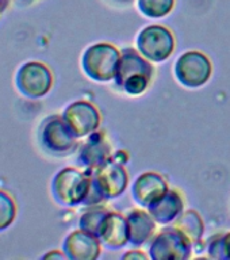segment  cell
Wrapping results in <instances>:
<instances>
[{
  "mask_svg": "<svg viewBox=\"0 0 230 260\" xmlns=\"http://www.w3.org/2000/svg\"><path fill=\"white\" fill-rule=\"evenodd\" d=\"M126 219L129 225V244L133 247H142L153 237L157 222L148 210L130 209Z\"/></svg>",
  "mask_w": 230,
  "mask_h": 260,
  "instance_id": "9a60e30c",
  "label": "cell"
},
{
  "mask_svg": "<svg viewBox=\"0 0 230 260\" xmlns=\"http://www.w3.org/2000/svg\"><path fill=\"white\" fill-rule=\"evenodd\" d=\"M121 52L107 42L93 44L81 57V68L89 79L99 83L114 80L117 76Z\"/></svg>",
  "mask_w": 230,
  "mask_h": 260,
  "instance_id": "5b68a950",
  "label": "cell"
},
{
  "mask_svg": "<svg viewBox=\"0 0 230 260\" xmlns=\"http://www.w3.org/2000/svg\"><path fill=\"white\" fill-rule=\"evenodd\" d=\"M109 209L102 205H93L89 206L88 210H85L80 215L79 219V228L83 231L88 232L92 236L99 239V233H101L102 225L105 222L106 215L109 214Z\"/></svg>",
  "mask_w": 230,
  "mask_h": 260,
  "instance_id": "ac0fdd59",
  "label": "cell"
},
{
  "mask_svg": "<svg viewBox=\"0 0 230 260\" xmlns=\"http://www.w3.org/2000/svg\"><path fill=\"white\" fill-rule=\"evenodd\" d=\"M0 2H2V0H0Z\"/></svg>",
  "mask_w": 230,
  "mask_h": 260,
  "instance_id": "83f0119b",
  "label": "cell"
},
{
  "mask_svg": "<svg viewBox=\"0 0 230 260\" xmlns=\"http://www.w3.org/2000/svg\"><path fill=\"white\" fill-rule=\"evenodd\" d=\"M16 203L7 191L0 190V232L11 226L16 218Z\"/></svg>",
  "mask_w": 230,
  "mask_h": 260,
  "instance_id": "ffe728a7",
  "label": "cell"
},
{
  "mask_svg": "<svg viewBox=\"0 0 230 260\" xmlns=\"http://www.w3.org/2000/svg\"><path fill=\"white\" fill-rule=\"evenodd\" d=\"M20 3H24V4H30L32 3V2H36V0H19Z\"/></svg>",
  "mask_w": 230,
  "mask_h": 260,
  "instance_id": "484cf974",
  "label": "cell"
},
{
  "mask_svg": "<svg viewBox=\"0 0 230 260\" xmlns=\"http://www.w3.org/2000/svg\"><path fill=\"white\" fill-rule=\"evenodd\" d=\"M111 144L106 134L95 130L87 136L83 144L77 148V164L83 168H97L111 158Z\"/></svg>",
  "mask_w": 230,
  "mask_h": 260,
  "instance_id": "8fae6325",
  "label": "cell"
},
{
  "mask_svg": "<svg viewBox=\"0 0 230 260\" xmlns=\"http://www.w3.org/2000/svg\"><path fill=\"white\" fill-rule=\"evenodd\" d=\"M79 138L65 122L62 115H49L38 127V142L48 154L64 157L79 148Z\"/></svg>",
  "mask_w": 230,
  "mask_h": 260,
  "instance_id": "277c9868",
  "label": "cell"
},
{
  "mask_svg": "<svg viewBox=\"0 0 230 260\" xmlns=\"http://www.w3.org/2000/svg\"><path fill=\"white\" fill-rule=\"evenodd\" d=\"M149 257V255H145L144 252L140 249H133V251L126 252L125 255L122 256V259L125 260H146Z\"/></svg>",
  "mask_w": 230,
  "mask_h": 260,
  "instance_id": "7402d4cb",
  "label": "cell"
},
{
  "mask_svg": "<svg viewBox=\"0 0 230 260\" xmlns=\"http://www.w3.org/2000/svg\"><path fill=\"white\" fill-rule=\"evenodd\" d=\"M146 210L157 223L170 225L184 211V199L178 190H168L161 198L146 207Z\"/></svg>",
  "mask_w": 230,
  "mask_h": 260,
  "instance_id": "2e32d148",
  "label": "cell"
},
{
  "mask_svg": "<svg viewBox=\"0 0 230 260\" xmlns=\"http://www.w3.org/2000/svg\"><path fill=\"white\" fill-rule=\"evenodd\" d=\"M91 175V188L84 206L102 205L105 201L121 197L129 186V175L125 166L113 157L97 168H84Z\"/></svg>",
  "mask_w": 230,
  "mask_h": 260,
  "instance_id": "6da1fadb",
  "label": "cell"
},
{
  "mask_svg": "<svg viewBox=\"0 0 230 260\" xmlns=\"http://www.w3.org/2000/svg\"><path fill=\"white\" fill-rule=\"evenodd\" d=\"M53 257H57V259H67V256H65L64 252L61 251H52L44 255V259H53Z\"/></svg>",
  "mask_w": 230,
  "mask_h": 260,
  "instance_id": "cb8c5ba5",
  "label": "cell"
},
{
  "mask_svg": "<svg viewBox=\"0 0 230 260\" xmlns=\"http://www.w3.org/2000/svg\"><path fill=\"white\" fill-rule=\"evenodd\" d=\"M138 10L148 18H162L168 15L175 6V0H137Z\"/></svg>",
  "mask_w": 230,
  "mask_h": 260,
  "instance_id": "d6986e66",
  "label": "cell"
},
{
  "mask_svg": "<svg viewBox=\"0 0 230 260\" xmlns=\"http://www.w3.org/2000/svg\"><path fill=\"white\" fill-rule=\"evenodd\" d=\"M176 80L187 88H198L209 81L213 72L211 61L198 50L183 53L175 64Z\"/></svg>",
  "mask_w": 230,
  "mask_h": 260,
  "instance_id": "9c48e42d",
  "label": "cell"
},
{
  "mask_svg": "<svg viewBox=\"0 0 230 260\" xmlns=\"http://www.w3.org/2000/svg\"><path fill=\"white\" fill-rule=\"evenodd\" d=\"M101 243L109 249H119L129 244V225L126 215L109 211L99 233Z\"/></svg>",
  "mask_w": 230,
  "mask_h": 260,
  "instance_id": "5bb4252c",
  "label": "cell"
},
{
  "mask_svg": "<svg viewBox=\"0 0 230 260\" xmlns=\"http://www.w3.org/2000/svg\"><path fill=\"white\" fill-rule=\"evenodd\" d=\"M62 118L77 138L87 137L101 125V113L96 106L88 101L72 102L65 107Z\"/></svg>",
  "mask_w": 230,
  "mask_h": 260,
  "instance_id": "30bf717a",
  "label": "cell"
},
{
  "mask_svg": "<svg viewBox=\"0 0 230 260\" xmlns=\"http://www.w3.org/2000/svg\"><path fill=\"white\" fill-rule=\"evenodd\" d=\"M111 157H113L115 161L121 162V164L125 166L126 162H127V160H129V154L126 153V150H117L115 153H113Z\"/></svg>",
  "mask_w": 230,
  "mask_h": 260,
  "instance_id": "603a6c76",
  "label": "cell"
},
{
  "mask_svg": "<svg viewBox=\"0 0 230 260\" xmlns=\"http://www.w3.org/2000/svg\"><path fill=\"white\" fill-rule=\"evenodd\" d=\"M170 190L168 182L162 175L157 172H144L134 180L132 186V195L137 205L141 207H148L161 198L167 191Z\"/></svg>",
  "mask_w": 230,
  "mask_h": 260,
  "instance_id": "4fadbf2b",
  "label": "cell"
},
{
  "mask_svg": "<svg viewBox=\"0 0 230 260\" xmlns=\"http://www.w3.org/2000/svg\"><path fill=\"white\" fill-rule=\"evenodd\" d=\"M192 249L190 240L172 225L153 237L148 255L153 260H186L191 257Z\"/></svg>",
  "mask_w": 230,
  "mask_h": 260,
  "instance_id": "ba28073f",
  "label": "cell"
},
{
  "mask_svg": "<svg viewBox=\"0 0 230 260\" xmlns=\"http://www.w3.org/2000/svg\"><path fill=\"white\" fill-rule=\"evenodd\" d=\"M153 75L152 61L145 58L137 49L125 48L121 52V60L114 80L127 95L137 96L148 89Z\"/></svg>",
  "mask_w": 230,
  "mask_h": 260,
  "instance_id": "7a4b0ae2",
  "label": "cell"
},
{
  "mask_svg": "<svg viewBox=\"0 0 230 260\" xmlns=\"http://www.w3.org/2000/svg\"><path fill=\"white\" fill-rule=\"evenodd\" d=\"M114 2H118V3H129L132 0H114Z\"/></svg>",
  "mask_w": 230,
  "mask_h": 260,
  "instance_id": "4316f807",
  "label": "cell"
},
{
  "mask_svg": "<svg viewBox=\"0 0 230 260\" xmlns=\"http://www.w3.org/2000/svg\"><path fill=\"white\" fill-rule=\"evenodd\" d=\"M62 252L71 260H95L101 256V240L83 229L71 232L62 243Z\"/></svg>",
  "mask_w": 230,
  "mask_h": 260,
  "instance_id": "7c38bea8",
  "label": "cell"
},
{
  "mask_svg": "<svg viewBox=\"0 0 230 260\" xmlns=\"http://www.w3.org/2000/svg\"><path fill=\"white\" fill-rule=\"evenodd\" d=\"M16 89L27 99H40L48 95L53 87V73L48 65L40 61H27L16 71Z\"/></svg>",
  "mask_w": 230,
  "mask_h": 260,
  "instance_id": "8992f818",
  "label": "cell"
},
{
  "mask_svg": "<svg viewBox=\"0 0 230 260\" xmlns=\"http://www.w3.org/2000/svg\"><path fill=\"white\" fill-rule=\"evenodd\" d=\"M137 50L152 62H162L168 60L175 50V38L170 28L152 24L138 32Z\"/></svg>",
  "mask_w": 230,
  "mask_h": 260,
  "instance_id": "52a82bcc",
  "label": "cell"
},
{
  "mask_svg": "<svg viewBox=\"0 0 230 260\" xmlns=\"http://www.w3.org/2000/svg\"><path fill=\"white\" fill-rule=\"evenodd\" d=\"M174 226L190 240L194 248H198L199 244L202 243L205 223L202 221V217L195 210L183 211L182 214L174 221Z\"/></svg>",
  "mask_w": 230,
  "mask_h": 260,
  "instance_id": "e0dca14e",
  "label": "cell"
},
{
  "mask_svg": "<svg viewBox=\"0 0 230 260\" xmlns=\"http://www.w3.org/2000/svg\"><path fill=\"white\" fill-rule=\"evenodd\" d=\"M206 251H207V256H209L210 259L227 260L225 235L219 233V235L211 236L210 239L207 240Z\"/></svg>",
  "mask_w": 230,
  "mask_h": 260,
  "instance_id": "44dd1931",
  "label": "cell"
},
{
  "mask_svg": "<svg viewBox=\"0 0 230 260\" xmlns=\"http://www.w3.org/2000/svg\"><path fill=\"white\" fill-rule=\"evenodd\" d=\"M225 244H226V253H227V260L230 259V232L225 233Z\"/></svg>",
  "mask_w": 230,
  "mask_h": 260,
  "instance_id": "d4e9b609",
  "label": "cell"
},
{
  "mask_svg": "<svg viewBox=\"0 0 230 260\" xmlns=\"http://www.w3.org/2000/svg\"><path fill=\"white\" fill-rule=\"evenodd\" d=\"M50 188L53 198L61 206L73 207L83 205L91 188L89 171L65 167L54 175Z\"/></svg>",
  "mask_w": 230,
  "mask_h": 260,
  "instance_id": "3957f363",
  "label": "cell"
}]
</instances>
